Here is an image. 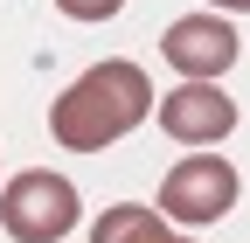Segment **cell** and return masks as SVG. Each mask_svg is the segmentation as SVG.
<instances>
[{"mask_svg":"<svg viewBox=\"0 0 250 243\" xmlns=\"http://www.w3.org/2000/svg\"><path fill=\"white\" fill-rule=\"evenodd\" d=\"M146 111H153L146 70L125 63V56H111V63H90L49 104V132H56V146H70V153H104L111 139H125L132 125H146Z\"/></svg>","mask_w":250,"mask_h":243,"instance_id":"6da1fadb","label":"cell"},{"mask_svg":"<svg viewBox=\"0 0 250 243\" xmlns=\"http://www.w3.org/2000/svg\"><path fill=\"white\" fill-rule=\"evenodd\" d=\"M77 216H83L77 181H62L49 167H28V174H14L0 188V229L14 243H56V236L77 229Z\"/></svg>","mask_w":250,"mask_h":243,"instance_id":"7a4b0ae2","label":"cell"},{"mask_svg":"<svg viewBox=\"0 0 250 243\" xmlns=\"http://www.w3.org/2000/svg\"><path fill=\"white\" fill-rule=\"evenodd\" d=\"M160 208H167V223H188V229L223 223L229 208H236V167L223 153H188L160 181Z\"/></svg>","mask_w":250,"mask_h":243,"instance_id":"3957f363","label":"cell"},{"mask_svg":"<svg viewBox=\"0 0 250 243\" xmlns=\"http://www.w3.org/2000/svg\"><path fill=\"white\" fill-rule=\"evenodd\" d=\"M160 132L202 153V146H215V139L236 132V98H229L215 77H188L181 90L160 98Z\"/></svg>","mask_w":250,"mask_h":243,"instance_id":"277c9868","label":"cell"},{"mask_svg":"<svg viewBox=\"0 0 250 243\" xmlns=\"http://www.w3.org/2000/svg\"><path fill=\"white\" fill-rule=\"evenodd\" d=\"M160 49L181 77H223L236 63V28H229V14H181L160 28Z\"/></svg>","mask_w":250,"mask_h":243,"instance_id":"5b68a950","label":"cell"},{"mask_svg":"<svg viewBox=\"0 0 250 243\" xmlns=\"http://www.w3.org/2000/svg\"><path fill=\"white\" fill-rule=\"evenodd\" d=\"M90 243H181L167 229V208H139V202H111L98 223H90Z\"/></svg>","mask_w":250,"mask_h":243,"instance_id":"8992f818","label":"cell"},{"mask_svg":"<svg viewBox=\"0 0 250 243\" xmlns=\"http://www.w3.org/2000/svg\"><path fill=\"white\" fill-rule=\"evenodd\" d=\"M56 7L70 14V21H111V14L125 7V0H56Z\"/></svg>","mask_w":250,"mask_h":243,"instance_id":"52a82bcc","label":"cell"},{"mask_svg":"<svg viewBox=\"0 0 250 243\" xmlns=\"http://www.w3.org/2000/svg\"><path fill=\"white\" fill-rule=\"evenodd\" d=\"M215 14H250V0H208Z\"/></svg>","mask_w":250,"mask_h":243,"instance_id":"ba28073f","label":"cell"},{"mask_svg":"<svg viewBox=\"0 0 250 243\" xmlns=\"http://www.w3.org/2000/svg\"><path fill=\"white\" fill-rule=\"evenodd\" d=\"M181 243H195V236H181Z\"/></svg>","mask_w":250,"mask_h":243,"instance_id":"9c48e42d","label":"cell"}]
</instances>
